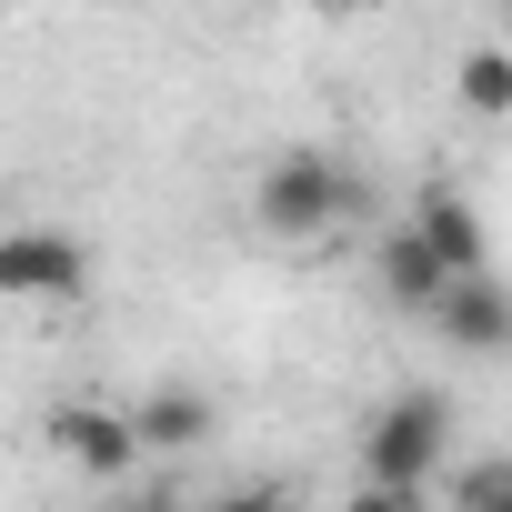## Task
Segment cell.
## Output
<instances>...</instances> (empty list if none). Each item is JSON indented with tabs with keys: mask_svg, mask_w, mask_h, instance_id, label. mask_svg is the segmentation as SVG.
I'll list each match as a JSON object with an SVG mask.
<instances>
[{
	"mask_svg": "<svg viewBox=\"0 0 512 512\" xmlns=\"http://www.w3.org/2000/svg\"><path fill=\"white\" fill-rule=\"evenodd\" d=\"M322 11H372V0H322Z\"/></svg>",
	"mask_w": 512,
	"mask_h": 512,
	"instance_id": "4fadbf2b",
	"label": "cell"
},
{
	"mask_svg": "<svg viewBox=\"0 0 512 512\" xmlns=\"http://www.w3.org/2000/svg\"><path fill=\"white\" fill-rule=\"evenodd\" d=\"M201 512H302V502H292V482H221Z\"/></svg>",
	"mask_w": 512,
	"mask_h": 512,
	"instance_id": "8fae6325",
	"label": "cell"
},
{
	"mask_svg": "<svg viewBox=\"0 0 512 512\" xmlns=\"http://www.w3.org/2000/svg\"><path fill=\"white\" fill-rule=\"evenodd\" d=\"M502 21H512V0H502Z\"/></svg>",
	"mask_w": 512,
	"mask_h": 512,
	"instance_id": "9a60e30c",
	"label": "cell"
},
{
	"mask_svg": "<svg viewBox=\"0 0 512 512\" xmlns=\"http://www.w3.org/2000/svg\"><path fill=\"white\" fill-rule=\"evenodd\" d=\"M131 432H141V452H201V442L221 432V402L191 392V382H151V392L131 402Z\"/></svg>",
	"mask_w": 512,
	"mask_h": 512,
	"instance_id": "ba28073f",
	"label": "cell"
},
{
	"mask_svg": "<svg viewBox=\"0 0 512 512\" xmlns=\"http://www.w3.org/2000/svg\"><path fill=\"white\" fill-rule=\"evenodd\" d=\"M131 512H181V502H131Z\"/></svg>",
	"mask_w": 512,
	"mask_h": 512,
	"instance_id": "5bb4252c",
	"label": "cell"
},
{
	"mask_svg": "<svg viewBox=\"0 0 512 512\" xmlns=\"http://www.w3.org/2000/svg\"><path fill=\"white\" fill-rule=\"evenodd\" d=\"M432 342H442V352H462V362H492V352H512V282H502V272H472V282H452V292L432 302Z\"/></svg>",
	"mask_w": 512,
	"mask_h": 512,
	"instance_id": "5b68a950",
	"label": "cell"
},
{
	"mask_svg": "<svg viewBox=\"0 0 512 512\" xmlns=\"http://www.w3.org/2000/svg\"><path fill=\"white\" fill-rule=\"evenodd\" d=\"M422 241H432V262L452 272V282H472V272H492V231H482V211L452 191V181H422L412 191V211H402Z\"/></svg>",
	"mask_w": 512,
	"mask_h": 512,
	"instance_id": "8992f818",
	"label": "cell"
},
{
	"mask_svg": "<svg viewBox=\"0 0 512 512\" xmlns=\"http://www.w3.org/2000/svg\"><path fill=\"white\" fill-rule=\"evenodd\" d=\"M41 442H51V462H71L81 482H121L131 462H141V432H131V402H51L41 412Z\"/></svg>",
	"mask_w": 512,
	"mask_h": 512,
	"instance_id": "277c9868",
	"label": "cell"
},
{
	"mask_svg": "<svg viewBox=\"0 0 512 512\" xmlns=\"http://www.w3.org/2000/svg\"><path fill=\"white\" fill-rule=\"evenodd\" d=\"M372 292H382V312H402V322H432V302L452 292V272L432 262V241H422L412 221H392V231L372 241Z\"/></svg>",
	"mask_w": 512,
	"mask_h": 512,
	"instance_id": "52a82bcc",
	"label": "cell"
},
{
	"mask_svg": "<svg viewBox=\"0 0 512 512\" xmlns=\"http://www.w3.org/2000/svg\"><path fill=\"white\" fill-rule=\"evenodd\" d=\"M0 302L11 312H71L91 302V241L61 221H11L0 231Z\"/></svg>",
	"mask_w": 512,
	"mask_h": 512,
	"instance_id": "3957f363",
	"label": "cell"
},
{
	"mask_svg": "<svg viewBox=\"0 0 512 512\" xmlns=\"http://www.w3.org/2000/svg\"><path fill=\"white\" fill-rule=\"evenodd\" d=\"M452 111L462 121H512V41H472L452 61Z\"/></svg>",
	"mask_w": 512,
	"mask_h": 512,
	"instance_id": "9c48e42d",
	"label": "cell"
},
{
	"mask_svg": "<svg viewBox=\"0 0 512 512\" xmlns=\"http://www.w3.org/2000/svg\"><path fill=\"white\" fill-rule=\"evenodd\" d=\"M452 512H512V452H482L452 472Z\"/></svg>",
	"mask_w": 512,
	"mask_h": 512,
	"instance_id": "30bf717a",
	"label": "cell"
},
{
	"mask_svg": "<svg viewBox=\"0 0 512 512\" xmlns=\"http://www.w3.org/2000/svg\"><path fill=\"white\" fill-rule=\"evenodd\" d=\"M362 221V181H352V161L342 151H322V141H292V151H272L262 161V181H251V231L262 241H332V231H352Z\"/></svg>",
	"mask_w": 512,
	"mask_h": 512,
	"instance_id": "6da1fadb",
	"label": "cell"
},
{
	"mask_svg": "<svg viewBox=\"0 0 512 512\" xmlns=\"http://www.w3.org/2000/svg\"><path fill=\"white\" fill-rule=\"evenodd\" d=\"M432 472H452V402L442 392H392L362 422V482L372 492H422Z\"/></svg>",
	"mask_w": 512,
	"mask_h": 512,
	"instance_id": "7a4b0ae2",
	"label": "cell"
},
{
	"mask_svg": "<svg viewBox=\"0 0 512 512\" xmlns=\"http://www.w3.org/2000/svg\"><path fill=\"white\" fill-rule=\"evenodd\" d=\"M342 512H422V492H372V482H352Z\"/></svg>",
	"mask_w": 512,
	"mask_h": 512,
	"instance_id": "7c38bea8",
	"label": "cell"
}]
</instances>
